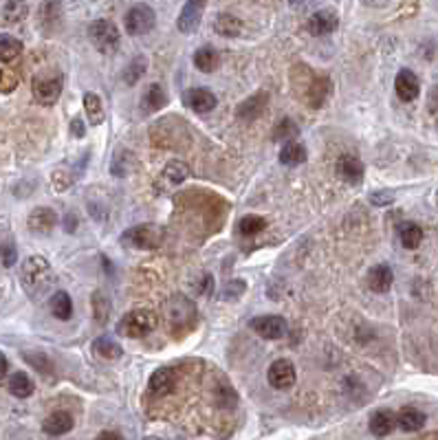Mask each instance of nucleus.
<instances>
[{
    "instance_id": "34",
    "label": "nucleus",
    "mask_w": 438,
    "mask_h": 440,
    "mask_svg": "<svg viewBox=\"0 0 438 440\" xmlns=\"http://www.w3.org/2000/svg\"><path fill=\"white\" fill-rule=\"evenodd\" d=\"M265 229H267V220L263 216H255V214L240 218V222H238L240 236H255V234H260Z\"/></svg>"
},
{
    "instance_id": "4",
    "label": "nucleus",
    "mask_w": 438,
    "mask_h": 440,
    "mask_svg": "<svg viewBox=\"0 0 438 440\" xmlns=\"http://www.w3.org/2000/svg\"><path fill=\"white\" fill-rule=\"evenodd\" d=\"M164 315H166L168 326L178 335V333L190 331L192 326L197 324V306L183 295H174L172 300L166 302Z\"/></svg>"
},
{
    "instance_id": "46",
    "label": "nucleus",
    "mask_w": 438,
    "mask_h": 440,
    "mask_svg": "<svg viewBox=\"0 0 438 440\" xmlns=\"http://www.w3.org/2000/svg\"><path fill=\"white\" fill-rule=\"evenodd\" d=\"M95 440H121V436L117 432H102Z\"/></svg>"
},
{
    "instance_id": "19",
    "label": "nucleus",
    "mask_w": 438,
    "mask_h": 440,
    "mask_svg": "<svg viewBox=\"0 0 438 440\" xmlns=\"http://www.w3.org/2000/svg\"><path fill=\"white\" fill-rule=\"evenodd\" d=\"M174 385H176V372L172 368H161V370H157L152 377H150V383H148L150 392L154 396H166V394H170L172 389H174Z\"/></svg>"
},
{
    "instance_id": "10",
    "label": "nucleus",
    "mask_w": 438,
    "mask_h": 440,
    "mask_svg": "<svg viewBox=\"0 0 438 440\" xmlns=\"http://www.w3.org/2000/svg\"><path fill=\"white\" fill-rule=\"evenodd\" d=\"M190 176V168L183 161H170L168 166L161 172V178L157 181V189L159 192H170L176 185H181L185 178Z\"/></svg>"
},
{
    "instance_id": "30",
    "label": "nucleus",
    "mask_w": 438,
    "mask_h": 440,
    "mask_svg": "<svg viewBox=\"0 0 438 440\" xmlns=\"http://www.w3.org/2000/svg\"><path fill=\"white\" fill-rule=\"evenodd\" d=\"M22 53V42L18 38H13L9 34H0V62L9 64L13 60H18Z\"/></svg>"
},
{
    "instance_id": "40",
    "label": "nucleus",
    "mask_w": 438,
    "mask_h": 440,
    "mask_svg": "<svg viewBox=\"0 0 438 440\" xmlns=\"http://www.w3.org/2000/svg\"><path fill=\"white\" fill-rule=\"evenodd\" d=\"M0 260H3V265L7 269L18 262V251H15V247H13L11 242H5L3 247H0Z\"/></svg>"
},
{
    "instance_id": "23",
    "label": "nucleus",
    "mask_w": 438,
    "mask_h": 440,
    "mask_svg": "<svg viewBox=\"0 0 438 440\" xmlns=\"http://www.w3.org/2000/svg\"><path fill=\"white\" fill-rule=\"evenodd\" d=\"M425 414L416 410V407H403V410L397 414V425L403 432H418L425 427Z\"/></svg>"
},
{
    "instance_id": "51",
    "label": "nucleus",
    "mask_w": 438,
    "mask_h": 440,
    "mask_svg": "<svg viewBox=\"0 0 438 440\" xmlns=\"http://www.w3.org/2000/svg\"><path fill=\"white\" fill-rule=\"evenodd\" d=\"M0 295H3V291H0Z\"/></svg>"
},
{
    "instance_id": "6",
    "label": "nucleus",
    "mask_w": 438,
    "mask_h": 440,
    "mask_svg": "<svg viewBox=\"0 0 438 440\" xmlns=\"http://www.w3.org/2000/svg\"><path fill=\"white\" fill-rule=\"evenodd\" d=\"M88 38L100 53H115L119 46V29L110 20H95L88 25Z\"/></svg>"
},
{
    "instance_id": "28",
    "label": "nucleus",
    "mask_w": 438,
    "mask_h": 440,
    "mask_svg": "<svg viewBox=\"0 0 438 440\" xmlns=\"http://www.w3.org/2000/svg\"><path fill=\"white\" fill-rule=\"evenodd\" d=\"M93 350H95L97 356H102V359H106V361H115V359H119V356L124 354L121 346L112 337H100V339H95Z\"/></svg>"
},
{
    "instance_id": "20",
    "label": "nucleus",
    "mask_w": 438,
    "mask_h": 440,
    "mask_svg": "<svg viewBox=\"0 0 438 440\" xmlns=\"http://www.w3.org/2000/svg\"><path fill=\"white\" fill-rule=\"evenodd\" d=\"M392 282H394V273L387 265H377L368 273V286L375 293H387L392 288Z\"/></svg>"
},
{
    "instance_id": "8",
    "label": "nucleus",
    "mask_w": 438,
    "mask_h": 440,
    "mask_svg": "<svg viewBox=\"0 0 438 440\" xmlns=\"http://www.w3.org/2000/svg\"><path fill=\"white\" fill-rule=\"evenodd\" d=\"M249 328L265 339H282L288 331L284 317L280 315H260L249 321Z\"/></svg>"
},
{
    "instance_id": "25",
    "label": "nucleus",
    "mask_w": 438,
    "mask_h": 440,
    "mask_svg": "<svg viewBox=\"0 0 438 440\" xmlns=\"http://www.w3.org/2000/svg\"><path fill=\"white\" fill-rule=\"evenodd\" d=\"M306 161V148L300 143V141H286L284 148L280 150V163L282 166H288V168H296V166H302Z\"/></svg>"
},
{
    "instance_id": "44",
    "label": "nucleus",
    "mask_w": 438,
    "mask_h": 440,
    "mask_svg": "<svg viewBox=\"0 0 438 440\" xmlns=\"http://www.w3.org/2000/svg\"><path fill=\"white\" fill-rule=\"evenodd\" d=\"M71 133H73L75 137H84V124H82V119H73V124H71Z\"/></svg>"
},
{
    "instance_id": "16",
    "label": "nucleus",
    "mask_w": 438,
    "mask_h": 440,
    "mask_svg": "<svg viewBox=\"0 0 438 440\" xmlns=\"http://www.w3.org/2000/svg\"><path fill=\"white\" fill-rule=\"evenodd\" d=\"M267 102H269V95L267 93H255V95H251L249 100H245V102L238 106V110H236L238 119H245V121L258 119L267 110Z\"/></svg>"
},
{
    "instance_id": "35",
    "label": "nucleus",
    "mask_w": 438,
    "mask_h": 440,
    "mask_svg": "<svg viewBox=\"0 0 438 440\" xmlns=\"http://www.w3.org/2000/svg\"><path fill=\"white\" fill-rule=\"evenodd\" d=\"M91 308H93V315H95V321L97 324H106L108 321V315H110V302L108 298H104L102 291L93 293L91 298Z\"/></svg>"
},
{
    "instance_id": "50",
    "label": "nucleus",
    "mask_w": 438,
    "mask_h": 440,
    "mask_svg": "<svg viewBox=\"0 0 438 440\" xmlns=\"http://www.w3.org/2000/svg\"><path fill=\"white\" fill-rule=\"evenodd\" d=\"M436 203H438V192H436Z\"/></svg>"
},
{
    "instance_id": "31",
    "label": "nucleus",
    "mask_w": 438,
    "mask_h": 440,
    "mask_svg": "<svg viewBox=\"0 0 438 440\" xmlns=\"http://www.w3.org/2000/svg\"><path fill=\"white\" fill-rule=\"evenodd\" d=\"M214 27H216L218 34L225 36V38H236V36H240V31H242V22L236 18L234 13H227V11L218 13Z\"/></svg>"
},
{
    "instance_id": "24",
    "label": "nucleus",
    "mask_w": 438,
    "mask_h": 440,
    "mask_svg": "<svg viewBox=\"0 0 438 440\" xmlns=\"http://www.w3.org/2000/svg\"><path fill=\"white\" fill-rule=\"evenodd\" d=\"M397 427V416L390 410H377L370 418V432L375 436H387Z\"/></svg>"
},
{
    "instance_id": "39",
    "label": "nucleus",
    "mask_w": 438,
    "mask_h": 440,
    "mask_svg": "<svg viewBox=\"0 0 438 440\" xmlns=\"http://www.w3.org/2000/svg\"><path fill=\"white\" fill-rule=\"evenodd\" d=\"M18 86V75L11 69H0V93H13Z\"/></svg>"
},
{
    "instance_id": "47",
    "label": "nucleus",
    "mask_w": 438,
    "mask_h": 440,
    "mask_svg": "<svg viewBox=\"0 0 438 440\" xmlns=\"http://www.w3.org/2000/svg\"><path fill=\"white\" fill-rule=\"evenodd\" d=\"M7 370H9V361H7V356H5L3 352H0V379L5 377Z\"/></svg>"
},
{
    "instance_id": "42",
    "label": "nucleus",
    "mask_w": 438,
    "mask_h": 440,
    "mask_svg": "<svg viewBox=\"0 0 438 440\" xmlns=\"http://www.w3.org/2000/svg\"><path fill=\"white\" fill-rule=\"evenodd\" d=\"M25 359L29 361V364H34L40 372H44V374H48V372H51V361H48L46 359V356L44 354H25Z\"/></svg>"
},
{
    "instance_id": "49",
    "label": "nucleus",
    "mask_w": 438,
    "mask_h": 440,
    "mask_svg": "<svg viewBox=\"0 0 438 440\" xmlns=\"http://www.w3.org/2000/svg\"><path fill=\"white\" fill-rule=\"evenodd\" d=\"M148 440H168V438H154V436H152V438H148Z\"/></svg>"
},
{
    "instance_id": "1",
    "label": "nucleus",
    "mask_w": 438,
    "mask_h": 440,
    "mask_svg": "<svg viewBox=\"0 0 438 440\" xmlns=\"http://www.w3.org/2000/svg\"><path fill=\"white\" fill-rule=\"evenodd\" d=\"M20 282H22V288L27 295L38 300V298L46 295L48 288L53 286L55 275H53L51 265L46 262V258L29 255L20 267Z\"/></svg>"
},
{
    "instance_id": "21",
    "label": "nucleus",
    "mask_w": 438,
    "mask_h": 440,
    "mask_svg": "<svg viewBox=\"0 0 438 440\" xmlns=\"http://www.w3.org/2000/svg\"><path fill=\"white\" fill-rule=\"evenodd\" d=\"M168 104V93L164 91V86L161 84H150L148 88H145L143 97H141V110L143 112H157L161 110Z\"/></svg>"
},
{
    "instance_id": "3",
    "label": "nucleus",
    "mask_w": 438,
    "mask_h": 440,
    "mask_svg": "<svg viewBox=\"0 0 438 440\" xmlns=\"http://www.w3.org/2000/svg\"><path fill=\"white\" fill-rule=\"evenodd\" d=\"M159 324V317L150 308H137L124 315L117 321V335L128 337V339H141L145 335H150Z\"/></svg>"
},
{
    "instance_id": "15",
    "label": "nucleus",
    "mask_w": 438,
    "mask_h": 440,
    "mask_svg": "<svg viewBox=\"0 0 438 440\" xmlns=\"http://www.w3.org/2000/svg\"><path fill=\"white\" fill-rule=\"evenodd\" d=\"M394 91L401 102H414L420 93V81L410 69H403L394 79Z\"/></svg>"
},
{
    "instance_id": "17",
    "label": "nucleus",
    "mask_w": 438,
    "mask_h": 440,
    "mask_svg": "<svg viewBox=\"0 0 438 440\" xmlns=\"http://www.w3.org/2000/svg\"><path fill=\"white\" fill-rule=\"evenodd\" d=\"M185 104L194 112H209V110L216 108L218 100H216V95L212 91H207V88H190L185 93Z\"/></svg>"
},
{
    "instance_id": "13",
    "label": "nucleus",
    "mask_w": 438,
    "mask_h": 440,
    "mask_svg": "<svg viewBox=\"0 0 438 440\" xmlns=\"http://www.w3.org/2000/svg\"><path fill=\"white\" fill-rule=\"evenodd\" d=\"M337 174L344 178L348 185H359L364 181V163L354 154H342L337 161Z\"/></svg>"
},
{
    "instance_id": "32",
    "label": "nucleus",
    "mask_w": 438,
    "mask_h": 440,
    "mask_svg": "<svg viewBox=\"0 0 438 440\" xmlns=\"http://www.w3.org/2000/svg\"><path fill=\"white\" fill-rule=\"evenodd\" d=\"M51 313L62 319V321H67L71 319L73 315V302H71V295L67 291H58L55 295H51Z\"/></svg>"
},
{
    "instance_id": "9",
    "label": "nucleus",
    "mask_w": 438,
    "mask_h": 440,
    "mask_svg": "<svg viewBox=\"0 0 438 440\" xmlns=\"http://www.w3.org/2000/svg\"><path fill=\"white\" fill-rule=\"evenodd\" d=\"M339 27V18L335 9H317L308 15L306 29L311 31V36H331Z\"/></svg>"
},
{
    "instance_id": "12",
    "label": "nucleus",
    "mask_w": 438,
    "mask_h": 440,
    "mask_svg": "<svg viewBox=\"0 0 438 440\" xmlns=\"http://www.w3.org/2000/svg\"><path fill=\"white\" fill-rule=\"evenodd\" d=\"M58 225V216L53 209L48 207H38L29 214L27 218V227L31 234H38V236H46L53 232V227Z\"/></svg>"
},
{
    "instance_id": "18",
    "label": "nucleus",
    "mask_w": 438,
    "mask_h": 440,
    "mask_svg": "<svg viewBox=\"0 0 438 440\" xmlns=\"http://www.w3.org/2000/svg\"><path fill=\"white\" fill-rule=\"evenodd\" d=\"M75 425V420L69 412H53V414H48L42 422V429L44 434L48 436H64V434H69Z\"/></svg>"
},
{
    "instance_id": "5",
    "label": "nucleus",
    "mask_w": 438,
    "mask_h": 440,
    "mask_svg": "<svg viewBox=\"0 0 438 440\" xmlns=\"http://www.w3.org/2000/svg\"><path fill=\"white\" fill-rule=\"evenodd\" d=\"M64 88V77L60 71H42L34 77V84H31V93H34V100L42 106H53Z\"/></svg>"
},
{
    "instance_id": "11",
    "label": "nucleus",
    "mask_w": 438,
    "mask_h": 440,
    "mask_svg": "<svg viewBox=\"0 0 438 440\" xmlns=\"http://www.w3.org/2000/svg\"><path fill=\"white\" fill-rule=\"evenodd\" d=\"M269 383L275 389H291L296 385V368L288 359L273 361L269 368Z\"/></svg>"
},
{
    "instance_id": "29",
    "label": "nucleus",
    "mask_w": 438,
    "mask_h": 440,
    "mask_svg": "<svg viewBox=\"0 0 438 440\" xmlns=\"http://www.w3.org/2000/svg\"><path fill=\"white\" fill-rule=\"evenodd\" d=\"M84 112H86V117L93 126H100L104 124L106 119V110H104V104L100 100V95H95V93H84Z\"/></svg>"
},
{
    "instance_id": "22",
    "label": "nucleus",
    "mask_w": 438,
    "mask_h": 440,
    "mask_svg": "<svg viewBox=\"0 0 438 440\" xmlns=\"http://www.w3.org/2000/svg\"><path fill=\"white\" fill-rule=\"evenodd\" d=\"M331 93V79L328 77H311V84L306 88V100L313 108H319L326 102V97Z\"/></svg>"
},
{
    "instance_id": "45",
    "label": "nucleus",
    "mask_w": 438,
    "mask_h": 440,
    "mask_svg": "<svg viewBox=\"0 0 438 440\" xmlns=\"http://www.w3.org/2000/svg\"><path fill=\"white\" fill-rule=\"evenodd\" d=\"M430 110L438 112V86H434L432 93H430Z\"/></svg>"
},
{
    "instance_id": "38",
    "label": "nucleus",
    "mask_w": 438,
    "mask_h": 440,
    "mask_svg": "<svg viewBox=\"0 0 438 440\" xmlns=\"http://www.w3.org/2000/svg\"><path fill=\"white\" fill-rule=\"evenodd\" d=\"M27 11H29V7L25 3H5V7H3V20L7 25L20 22V20H25Z\"/></svg>"
},
{
    "instance_id": "26",
    "label": "nucleus",
    "mask_w": 438,
    "mask_h": 440,
    "mask_svg": "<svg viewBox=\"0 0 438 440\" xmlns=\"http://www.w3.org/2000/svg\"><path fill=\"white\" fill-rule=\"evenodd\" d=\"M194 64H197V69L203 73H214L220 64L218 51L214 46H201L199 51L194 53Z\"/></svg>"
},
{
    "instance_id": "14",
    "label": "nucleus",
    "mask_w": 438,
    "mask_h": 440,
    "mask_svg": "<svg viewBox=\"0 0 438 440\" xmlns=\"http://www.w3.org/2000/svg\"><path fill=\"white\" fill-rule=\"evenodd\" d=\"M203 9H205V3H197V0L185 3L181 9V15H178V20H176L178 31H181V34H192V31H197L201 25V18H203Z\"/></svg>"
},
{
    "instance_id": "37",
    "label": "nucleus",
    "mask_w": 438,
    "mask_h": 440,
    "mask_svg": "<svg viewBox=\"0 0 438 440\" xmlns=\"http://www.w3.org/2000/svg\"><path fill=\"white\" fill-rule=\"evenodd\" d=\"M300 133V128L293 119H280L273 128V141H284V139H296Z\"/></svg>"
},
{
    "instance_id": "41",
    "label": "nucleus",
    "mask_w": 438,
    "mask_h": 440,
    "mask_svg": "<svg viewBox=\"0 0 438 440\" xmlns=\"http://www.w3.org/2000/svg\"><path fill=\"white\" fill-rule=\"evenodd\" d=\"M370 203H372V205H377V207H385V205L394 203V194H392V192H385V189H381V192H372V194H370Z\"/></svg>"
},
{
    "instance_id": "7",
    "label": "nucleus",
    "mask_w": 438,
    "mask_h": 440,
    "mask_svg": "<svg viewBox=\"0 0 438 440\" xmlns=\"http://www.w3.org/2000/svg\"><path fill=\"white\" fill-rule=\"evenodd\" d=\"M124 22H126V31L131 36H145L154 29L157 15L150 5H135L128 9Z\"/></svg>"
},
{
    "instance_id": "43",
    "label": "nucleus",
    "mask_w": 438,
    "mask_h": 440,
    "mask_svg": "<svg viewBox=\"0 0 438 440\" xmlns=\"http://www.w3.org/2000/svg\"><path fill=\"white\" fill-rule=\"evenodd\" d=\"M242 291H245V282H242V280H234L232 284H227V286H225L223 298H225V300H230V295L236 298V295H240Z\"/></svg>"
},
{
    "instance_id": "33",
    "label": "nucleus",
    "mask_w": 438,
    "mask_h": 440,
    "mask_svg": "<svg viewBox=\"0 0 438 440\" xmlns=\"http://www.w3.org/2000/svg\"><path fill=\"white\" fill-rule=\"evenodd\" d=\"M399 238L405 249H416L423 242V229L416 222H403L399 227Z\"/></svg>"
},
{
    "instance_id": "2",
    "label": "nucleus",
    "mask_w": 438,
    "mask_h": 440,
    "mask_svg": "<svg viewBox=\"0 0 438 440\" xmlns=\"http://www.w3.org/2000/svg\"><path fill=\"white\" fill-rule=\"evenodd\" d=\"M164 238H166L164 227L148 222V225H137V227H131V229H126L119 236V242L124 244V247H131V249L150 251V249H159Z\"/></svg>"
},
{
    "instance_id": "48",
    "label": "nucleus",
    "mask_w": 438,
    "mask_h": 440,
    "mask_svg": "<svg viewBox=\"0 0 438 440\" xmlns=\"http://www.w3.org/2000/svg\"><path fill=\"white\" fill-rule=\"evenodd\" d=\"M75 218L73 216H67V232H75Z\"/></svg>"
},
{
    "instance_id": "36",
    "label": "nucleus",
    "mask_w": 438,
    "mask_h": 440,
    "mask_svg": "<svg viewBox=\"0 0 438 440\" xmlns=\"http://www.w3.org/2000/svg\"><path fill=\"white\" fill-rule=\"evenodd\" d=\"M145 64H148V62H145L143 55H137L131 64H128V69L124 71V81H126L128 86H135L137 81L143 77V73H145Z\"/></svg>"
},
{
    "instance_id": "27",
    "label": "nucleus",
    "mask_w": 438,
    "mask_h": 440,
    "mask_svg": "<svg viewBox=\"0 0 438 440\" xmlns=\"http://www.w3.org/2000/svg\"><path fill=\"white\" fill-rule=\"evenodd\" d=\"M34 381L29 379V374L27 372H15L11 374V379H9V392L15 396V399H29L31 394H34Z\"/></svg>"
}]
</instances>
